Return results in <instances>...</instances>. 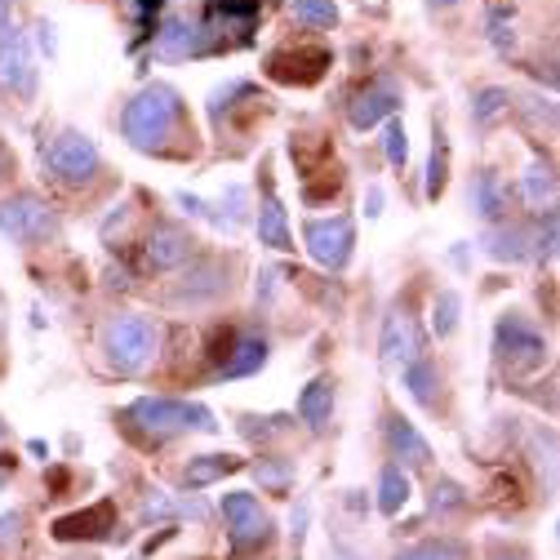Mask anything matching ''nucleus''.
I'll use <instances>...</instances> for the list:
<instances>
[{"instance_id":"nucleus-1","label":"nucleus","mask_w":560,"mask_h":560,"mask_svg":"<svg viewBox=\"0 0 560 560\" xmlns=\"http://www.w3.org/2000/svg\"><path fill=\"white\" fill-rule=\"evenodd\" d=\"M120 138L143 152V156H165V161H187L191 152V120H187V98L170 81H148L138 90L125 112H120Z\"/></svg>"},{"instance_id":"nucleus-2","label":"nucleus","mask_w":560,"mask_h":560,"mask_svg":"<svg viewBox=\"0 0 560 560\" xmlns=\"http://www.w3.org/2000/svg\"><path fill=\"white\" fill-rule=\"evenodd\" d=\"M120 423L148 441H170L178 432H219V418L200 400H178V396H138L120 409Z\"/></svg>"},{"instance_id":"nucleus-3","label":"nucleus","mask_w":560,"mask_h":560,"mask_svg":"<svg viewBox=\"0 0 560 560\" xmlns=\"http://www.w3.org/2000/svg\"><path fill=\"white\" fill-rule=\"evenodd\" d=\"M98 352L112 374L138 378L161 357V325L143 312H116V316H107V325L98 334Z\"/></svg>"},{"instance_id":"nucleus-4","label":"nucleus","mask_w":560,"mask_h":560,"mask_svg":"<svg viewBox=\"0 0 560 560\" xmlns=\"http://www.w3.org/2000/svg\"><path fill=\"white\" fill-rule=\"evenodd\" d=\"M258 19H262V0H209V5H200L196 27L205 36V58L254 45Z\"/></svg>"},{"instance_id":"nucleus-5","label":"nucleus","mask_w":560,"mask_h":560,"mask_svg":"<svg viewBox=\"0 0 560 560\" xmlns=\"http://www.w3.org/2000/svg\"><path fill=\"white\" fill-rule=\"evenodd\" d=\"M494 361H499L503 374L525 378V374H538L551 361V342L525 312H503L494 320Z\"/></svg>"},{"instance_id":"nucleus-6","label":"nucleus","mask_w":560,"mask_h":560,"mask_svg":"<svg viewBox=\"0 0 560 560\" xmlns=\"http://www.w3.org/2000/svg\"><path fill=\"white\" fill-rule=\"evenodd\" d=\"M40 161H45V170H49V178L58 183V187H72V191H81V187H90L98 174H103V152H98V143L85 133V129H58L49 143L40 148Z\"/></svg>"},{"instance_id":"nucleus-7","label":"nucleus","mask_w":560,"mask_h":560,"mask_svg":"<svg viewBox=\"0 0 560 560\" xmlns=\"http://www.w3.org/2000/svg\"><path fill=\"white\" fill-rule=\"evenodd\" d=\"M0 236L14 241V245H49L62 236V223L54 214V205L32 196V191H19V196H5L0 200Z\"/></svg>"},{"instance_id":"nucleus-8","label":"nucleus","mask_w":560,"mask_h":560,"mask_svg":"<svg viewBox=\"0 0 560 560\" xmlns=\"http://www.w3.org/2000/svg\"><path fill=\"white\" fill-rule=\"evenodd\" d=\"M219 516H223V525H228L232 556H249V551H262V547L271 542L276 521L267 516V508H262L254 494H245V489H232V494H223Z\"/></svg>"},{"instance_id":"nucleus-9","label":"nucleus","mask_w":560,"mask_h":560,"mask_svg":"<svg viewBox=\"0 0 560 560\" xmlns=\"http://www.w3.org/2000/svg\"><path fill=\"white\" fill-rule=\"evenodd\" d=\"M303 249L312 254L316 267H325V271H347V262L357 258V219H352V214L307 219V223H303Z\"/></svg>"},{"instance_id":"nucleus-10","label":"nucleus","mask_w":560,"mask_h":560,"mask_svg":"<svg viewBox=\"0 0 560 560\" xmlns=\"http://www.w3.org/2000/svg\"><path fill=\"white\" fill-rule=\"evenodd\" d=\"M334 54L325 45H280L262 58V72L276 81V85H294V90H307L316 85L325 72H329Z\"/></svg>"},{"instance_id":"nucleus-11","label":"nucleus","mask_w":560,"mask_h":560,"mask_svg":"<svg viewBox=\"0 0 560 560\" xmlns=\"http://www.w3.org/2000/svg\"><path fill=\"white\" fill-rule=\"evenodd\" d=\"M36 85H40V67L32 54V36L23 27H5L0 32V94H19L23 103H32Z\"/></svg>"},{"instance_id":"nucleus-12","label":"nucleus","mask_w":560,"mask_h":560,"mask_svg":"<svg viewBox=\"0 0 560 560\" xmlns=\"http://www.w3.org/2000/svg\"><path fill=\"white\" fill-rule=\"evenodd\" d=\"M267 361H271V338L258 329H236V334H228L223 352L214 357V383L254 378L267 370Z\"/></svg>"},{"instance_id":"nucleus-13","label":"nucleus","mask_w":560,"mask_h":560,"mask_svg":"<svg viewBox=\"0 0 560 560\" xmlns=\"http://www.w3.org/2000/svg\"><path fill=\"white\" fill-rule=\"evenodd\" d=\"M400 107H405L400 85L392 77H374V81H365L361 90H352V98H347V125H352L357 133H365V129L400 116Z\"/></svg>"},{"instance_id":"nucleus-14","label":"nucleus","mask_w":560,"mask_h":560,"mask_svg":"<svg viewBox=\"0 0 560 560\" xmlns=\"http://www.w3.org/2000/svg\"><path fill=\"white\" fill-rule=\"evenodd\" d=\"M228 267L223 258H191L187 271L178 276V285L170 290V303L174 307H205V303H214L228 294Z\"/></svg>"},{"instance_id":"nucleus-15","label":"nucleus","mask_w":560,"mask_h":560,"mask_svg":"<svg viewBox=\"0 0 560 560\" xmlns=\"http://www.w3.org/2000/svg\"><path fill=\"white\" fill-rule=\"evenodd\" d=\"M413 357H423V329H418V320L405 307H392L378 329V361L383 370H400Z\"/></svg>"},{"instance_id":"nucleus-16","label":"nucleus","mask_w":560,"mask_h":560,"mask_svg":"<svg viewBox=\"0 0 560 560\" xmlns=\"http://www.w3.org/2000/svg\"><path fill=\"white\" fill-rule=\"evenodd\" d=\"M143 258H148L152 271L187 267V262L196 258V236H191V228H183L178 219H161V223H152L148 245H143Z\"/></svg>"},{"instance_id":"nucleus-17","label":"nucleus","mask_w":560,"mask_h":560,"mask_svg":"<svg viewBox=\"0 0 560 560\" xmlns=\"http://www.w3.org/2000/svg\"><path fill=\"white\" fill-rule=\"evenodd\" d=\"M383 436H387V445H392V454L400 458V467H405V471H409V467H428V463H432V445H428V436L418 432L405 413H396V409H392V413L383 418Z\"/></svg>"},{"instance_id":"nucleus-18","label":"nucleus","mask_w":560,"mask_h":560,"mask_svg":"<svg viewBox=\"0 0 560 560\" xmlns=\"http://www.w3.org/2000/svg\"><path fill=\"white\" fill-rule=\"evenodd\" d=\"M254 232H258V245H267V249H276V254H290V249H294L290 214H285V205H280V196L271 191V183H267V191H262V200H258Z\"/></svg>"},{"instance_id":"nucleus-19","label":"nucleus","mask_w":560,"mask_h":560,"mask_svg":"<svg viewBox=\"0 0 560 560\" xmlns=\"http://www.w3.org/2000/svg\"><path fill=\"white\" fill-rule=\"evenodd\" d=\"M467 205H471V214H476L485 228L499 223V219H508V183L499 178V170H476V174H471Z\"/></svg>"},{"instance_id":"nucleus-20","label":"nucleus","mask_w":560,"mask_h":560,"mask_svg":"<svg viewBox=\"0 0 560 560\" xmlns=\"http://www.w3.org/2000/svg\"><path fill=\"white\" fill-rule=\"evenodd\" d=\"M529 228L516 223V219H499L480 232V249L494 258V262H525L529 258Z\"/></svg>"},{"instance_id":"nucleus-21","label":"nucleus","mask_w":560,"mask_h":560,"mask_svg":"<svg viewBox=\"0 0 560 560\" xmlns=\"http://www.w3.org/2000/svg\"><path fill=\"white\" fill-rule=\"evenodd\" d=\"M116 529V508L112 503H94L85 512H72V516H58L54 521V538L58 542H77V538H112Z\"/></svg>"},{"instance_id":"nucleus-22","label":"nucleus","mask_w":560,"mask_h":560,"mask_svg":"<svg viewBox=\"0 0 560 560\" xmlns=\"http://www.w3.org/2000/svg\"><path fill=\"white\" fill-rule=\"evenodd\" d=\"M236 471H245L241 454H196L183 467V489H187V494H200V489L219 485L223 476H236Z\"/></svg>"},{"instance_id":"nucleus-23","label":"nucleus","mask_w":560,"mask_h":560,"mask_svg":"<svg viewBox=\"0 0 560 560\" xmlns=\"http://www.w3.org/2000/svg\"><path fill=\"white\" fill-rule=\"evenodd\" d=\"M334 405H338V387L334 378H312L303 392H299V423H307L312 432H325L329 418H334Z\"/></svg>"},{"instance_id":"nucleus-24","label":"nucleus","mask_w":560,"mask_h":560,"mask_svg":"<svg viewBox=\"0 0 560 560\" xmlns=\"http://www.w3.org/2000/svg\"><path fill=\"white\" fill-rule=\"evenodd\" d=\"M512 107H516V94H512L508 85H480V90H471V103H467V112H471V129H476V133L494 129Z\"/></svg>"},{"instance_id":"nucleus-25","label":"nucleus","mask_w":560,"mask_h":560,"mask_svg":"<svg viewBox=\"0 0 560 560\" xmlns=\"http://www.w3.org/2000/svg\"><path fill=\"white\" fill-rule=\"evenodd\" d=\"M400 387L413 396V405L423 409H436V396H441V370L432 357H413L409 365H400Z\"/></svg>"},{"instance_id":"nucleus-26","label":"nucleus","mask_w":560,"mask_h":560,"mask_svg":"<svg viewBox=\"0 0 560 560\" xmlns=\"http://www.w3.org/2000/svg\"><path fill=\"white\" fill-rule=\"evenodd\" d=\"M178 516H191V521H205L209 508L196 499V494H165V489H148L143 494V521H178Z\"/></svg>"},{"instance_id":"nucleus-27","label":"nucleus","mask_w":560,"mask_h":560,"mask_svg":"<svg viewBox=\"0 0 560 560\" xmlns=\"http://www.w3.org/2000/svg\"><path fill=\"white\" fill-rule=\"evenodd\" d=\"M445 187H450V133H445V120L432 116V156H428V174H423V196L441 200Z\"/></svg>"},{"instance_id":"nucleus-28","label":"nucleus","mask_w":560,"mask_h":560,"mask_svg":"<svg viewBox=\"0 0 560 560\" xmlns=\"http://www.w3.org/2000/svg\"><path fill=\"white\" fill-rule=\"evenodd\" d=\"M485 40L499 58H512L516 45H521V32H516V10L512 5H489L485 10Z\"/></svg>"},{"instance_id":"nucleus-29","label":"nucleus","mask_w":560,"mask_h":560,"mask_svg":"<svg viewBox=\"0 0 560 560\" xmlns=\"http://www.w3.org/2000/svg\"><path fill=\"white\" fill-rule=\"evenodd\" d=\"M214 223L219 232H228V236H236L245 223H249V187L245 183H228L223 187V200L214 205Z\"/></svg>"},{"instance_id":"nucleus-30","label":"nucleus","mask_w":560,"mask_h":560,"mask_svg":"<svg viewBox=\"0 0 560 560\" xmlns=\"http://www.w3.org/2000/svg\"><path fill=\"white\" fill-rule=\"evenodd\" d=\"M409 471L400 467V463H387L383 471H378V512L383 516H400L405 508H409Z\"/></svg>"},{"instance_id":"nucleus-31","label":"nucleus","mask_w":560,"mask_h":560,"mask_svg":"<svg viewBox=\"0 0 560 560\" xmlns=\"http://www.w3.org/2000/svg\"><path fill=\"white\" fill-rule=\"evenodd\" d=\"M294 476H299V467H294V458H285V454H262V458H254V480L267 489V494H290Z\"/></svg>"},{"instance_id":"nucleus-32","label":"nucleus","mask_w":560,"mask_h":560,"mask_svg":"<svg viewBox=\"0 0 560 560\" xmlns=\"http://www.w3.org/2000/svg\"><path fill=\"white\" fill-rule=\"evenodd\" d=\"M120 10H125V19H129V27H133V40H129V49H138L143 40H152V36H156L165 0H120Z\"/></svg>"},{"instance_id":"nucleus-33","label":"nucleus","mask_w":560,"mask_h":560,"mask_svg":"<svg viewBox=\"0 0 560 560\" xmlns=\"http://www.w3.org/2000/svg\"><path fill=\"white\" fill-rule=\"evenodd\" d=\"M290 19L312 27V32H334L342 23V10H338V0H290Z\"/></svg>"},{"instance_id":"nucleus-34","label":"nucleus","mask_w":560,"mask_h":560,"mask_svg":"<svg viewBox=\"0 0 560 560\" xmlns=\"http://www.w3.org/2000/svg\"><path fill=\"white\" fill-rule=\"evenodd\" d=\"M463 325V294L458 290H436L432 299V338L436 342H450Z\"/></svg>"},{"instance_id":"nucleus-35","label":"nucleus","mask_w":560,"mask_h":560,"mask_svg":"<svg viewBox=\"0 0 560 560\" xmlns=\"http://www.w3.org/2000/svg\"><path fill=\"white\" fill-rule=\"evenodd\" d=\"M236 432L245 436V441H258V445H267V441H276V436H285V432H294V413H241V423H236Z\"/></svg>"},{"instance_id":"nucleus-36","label":"nucleus","mask_w":560,"mask_h":560,"mask_svg":"<svg viewBox=\"0 0 560 560\" xmlns=\"http://www.w3.org/2000/svg\"><path fill=\"white\" fill-rule=\"evenodd\" d=\"M521 191H525L529 205H542L547 209L556 200V170H551V161H529V170L521 178Z\"/></svg>"},{"instance_id":"nucleus-37","label":"nucleus","mask_w":560,"mask_h":560,"mask_svg":"<svg viewBox=\"0 0 560 560\" xmlns=\"http://www.w3.org/2000/svg\"><path fill=\"white\" fill-rule=\"evenodd\" d=\"M432 516H458V512H467L471 508V494L458 485V480H450V476H436V485H432Z\"/></svg>"},{"instance_id":"nucleus-38","label":"nucleus","mask_w":560,"mask_h":560,"mask_svg":"<svg viewBox=\"0 0 560 560\" xmlns=\"http://www.w3.org/2000/svg\"><path fill=\"white\" fill-rule=\"evenodd\" d=\"M383 161H387L392 170H405V165H409V129H405L400 116L383 120Z\"/></svg>"},{"instance_id":"nucleus-39","label":"nucleus","mask_w":560,"mask_h":560,"mask_svg":"<svg viewBox=\"0 0 560 560\" xmlns=\"http://www.w3.org/2000/svg\"><path fill=\"white\" fill-rule=\"evenodd\" d=\"M396 560H463V551H458L454 542H445V538H432V542H413V547H405Z\"/></svg>"},{"instance_id":"nucleus-40","label":"nucleus","mask_w":560,"mask_h":560,"mask_svg":"<svg viewBox=\"0 0 560 560\" xmlns=\"http://www.w3.org/2000/svg\"><path fill=\"white\" fill-rule=\"evenodd\" d=\"M521 112H525L529 125H542L547 133H556V98H551V94H547V98H542V94H529V98L521 103Z\"/></svg>"},{"instance_id":"nucleus-41","label":"nucleus","mask_w":560,"mask_h":560,"mask_svg":"<svg viewBox=\"0 0 560 560\" xmlns=\"http://www.w3.org/2000/svg\"><path fill=\"white\" fill-rule=\"evenodd\" d=\"M23 525H27L23 512H0V560H5L23 542Z\"/></svg>"},{"instance_id":"nucleus-42","label":"nucleus","mask_w":560,"mask_h":560,"mask_svg":"<svg viewBox=\"0 0 560 560\" xmlns=\"http://www.w3.org/2000/svg\"><path fill=\"white\" fill-rule=\"evenodd\" d=\"M307 521H312V508H307V503H294V516H290V547H294V560H303Z\"/></svg>"},{"instance_id":"nucleus-43","label":"nucleus","mask_w":560,"mask_h":560,"mask_svg":"<svg viewBox=\"0 0 560 560\" xmlns=\"http://www.w3.org/2000/svg\"><path fill=\"white\" fill-rule=\"evenodd\" d=\"M174 200H178V209H183V214L187 219H214V205H209L205 196H196V191H174Z\"/></svg>"},{"instance_id":"nucleus-44","label":"nucleus","mask_w":560,"mask_h":560,"mask_svg":"<svg viewBox=\"0 0 560 560\" xmlns=\"http://www.w3.org/2000/svg\"><path fill=\"white\" fill-rule=\"evenodd\" d=\"M32 32H36V49H40L45 58H58V27H54L49 19H36Z\"/></svg>"},{"instance_id":"nucleus-45","label":"nucleus","mask_w":560,"mask_h":560,"mask_svg":"<svg viewBox=\"0 0 560 560\" xmlns=\"http://www.w3.org/2000/svg\"><path fill=\"white\" fill-rule=\"evenodd\" d=\"M489 560H534L525 547H516V542H503V538H494L489 542Z\"/></svg>"},{"instance_id":"nucleus-46","label":"nucleus","mask_w":560,"mask_h":560,"mask_svg":"<svg viewBox=\"0 0 560 560\" xmlns=\"http://www.w3.org/2000/svg\"><path fill=\"white\" fill-rule=\"evenodd\" d=\"M271 294H276V267H262V271H258V285H254V299H258L262 307H271Z\"/></svg>"},{"instance_id":"nucleus-47","label":"nucleus","mask_w":560,"mask_h":560,"mask_svg":"<svg viewBox=\"0 0 560 560\" xmlns=\"http://www.w3.org/2000/svg\"><path fill=\"white\" fill-rule=\"evenodd\" d=\"M365 219H370V223L383 219V187H378V183L365 187Z\"/></svg>"},{"instance_id":"nucleus-48","label":"nucleus","mask_w":560,"mask_h":560,"mask_svg":"<svg viewBox=\"0 0 560 560\" xmlns=\"http://www.w3.org/2000/svg\"><path fill=\"white\" fill-rule=\"evenodd\" d=\"M14 27V0H0V32Z\"/></svg>"},{"instance_id":"nucleus-49","label":"nucleus","mask_w":560,"mask_h":560,"mask_svg":"<svg viewBox=\"0 0 560 560\" xmlns=\"http://www.w3.org/2000/svg\"><path fill=\"white\" fill-rule=\"evenodd\" d=\"M10 471H14V454H0V489H5Z\"/></svg>"},{"instance_id":"nucleus-50","label":"nucleus","mask_w":560,"mask_h":560,"mask_svg":"<svg viewBox=\"0 0 560 560\" xmlns=\"http://www.w3.org/2000/svg\"><path fill=\"white\" fill-rule=\"evenodd\" d=\"M450 262H454V267H467V245H463V241L450 249Z\"/></svg>"},{"instance_id":"nucleus-51","label":"nucleus","mask_w":560,"mask_h":560,"mask_svg":"<svg viewBox=\"0 0 560 560\" xmlns=\"http://www.w3.org/2000/svg\"><path fill=\"white\" fill-rule=\"evenodd\" d=\"M27 450H32V454H36V458H40V463H45V458H49V445H45V441H27Z\"/></svg>"},{"instance_id":"nucleus-52","label":"nucleus","mask_w":560,"mask_h":560,"mask_svg":"<svg viewBox=\"0 0 560 560\" xmlns=\"http://www.w3.org/2000/svg\"><path fill=\"white\" fill-rule=\"evenodd\" d=\"M10 170H14V156H10V152H5V148H0V178H5V174H10Z\"/></svg>"},{"instance_id":"nucleus-53","label":"nucleus","mask_w":560,"mask_h":560,"mask_svg":"<svg viewBox=\"0 0 560 560\" xmlns=\"http://www.w3.org/2000/svg\"><path fill=\"white\" fill-rule=\"evenodd\" d=\"M450 5H458V0H428V10H450Z\"/></svg>"},{"instance_id":"nucleus-54","label":"nucleus","mask_w":560,"mask_h":560,"mask_svg":"<svg viewBox=\"0 0 560 560\" xmlns=\"http://www.w3.org/2000/svg\"><path fill=\"white\" fill-rule=\"evenodd\" d=\"M10 436V423H0V441H5Z\"/></svg>"}]
</instances>
